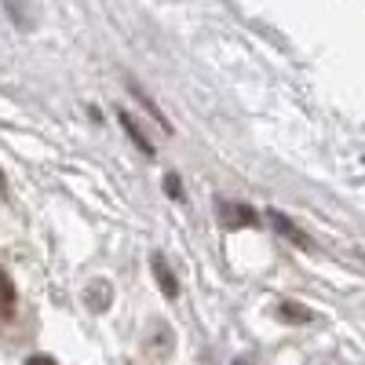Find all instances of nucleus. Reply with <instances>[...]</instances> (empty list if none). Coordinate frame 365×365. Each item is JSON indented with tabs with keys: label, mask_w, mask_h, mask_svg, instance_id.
<instances>
[{
	"label": "nucleus",
	"mask_w": 365,
	"mask_h": 365,
	"mask_svg": "<svg viewBox=\"0 0 365 365\" xmlns=\"http://www.w3.org/2000/svg\"><path fill=\"white\" fill-rule=\"evenodd\" d=\"M216 216L223 227H256L259 223V212L249 208V205H230V201H216Z\"/></svg>",
	"instance_id": "nucleus-1"
},
{
	"label": "nucleus",
	"mask_w": 365,
	"mask_h": 365,
	"mask_svg": "<svg viewBox=\"0 0 365 365\" xmlns=\"http://www.w3.org/2000/svg\"><path fill=\"white\" fill-rule=\"evenodd\" d=\"M150 263H154V274H158V285H161V292H165L168 299H175V296H179V282H175V274L168 270L165 256H161V252H154V259H150Z\"/></svg>",
	"instance_id": "nucleus-2"
},
{
	"label": "nucleus",
	"mask_w": 365,
	"mask_h": 365,
	"mask_svg": "<svg viewBox=\"0 0 365 365\" xmlns=\"http://www.w3.org/2000/svg\"><path fill=\"white\" fill-rule=\"evenodd\" d=\"M267 220L274 223V230H278V234H285L289 241H299V245H303V249H311V237H307V234H303V230H299L296 223H289V220L282 216V212H267Z\"/></svg>",
	"instance_id": "nucleus-3"
},
{
	"label": "nucleus",
	"mask_w": 365,
	"mask_h": 365,
	"mask_svg": "<svg viewBox=\"0 0 365 365\" xmlns=\"http://www.w3.org/2000/svg\"><path fill=\"white\" fill-rule=\"evenodd\" d=\"M117 120L128 128V139H132V143L143 150V154H146V158H154V143H150V139L143 135V128H139L135 120H132V113H128V110H117Z\"/></svg>",
	"instance_id": "nucleus-4"
},
{
	"label": "nucleus",
	"mask_w": 365,
	"mask_h": 365,
	"mask_svg": "<svg viewBox=\"0 0 365 365\" xmlns=\"http://www.w3.org/2000/svg\"><path fill=\"white\" fill-rule=\"evenodd\" d=\"M15 303H19L15 282L8 278V270L0 267V318H11V314H15Z\"/></svg>",
	"instance_id": "nucleus-5"
},
{
	"label": "nucleus",
	"mask_w": 365,
	"mask_h": 365,
	"mask_svg": "<svg viewBox=\"0 0 365 365\" xmlns=\"http://www.w3.org/2000/svg\"><path fill=\"white\" fill-rule=\"evenodd\" d=\"M278 318H282V322H311L314 314L303 311L299 303H282V307H278Z\"/></svg>",
	"instance_id": "nucleus-6"
},
{
	"label": "nucleus",
	"mask_w": 365,
	"mask_h": 365,
	"mask_svg": "<svg viewBox=\"0 0 365 365\" xmlns=\"http://www.w3.org/2000/svg\"><path fill=\"white\" fill-rule=\"evenodd\" d=\"M165 187H168V197L182 201V182H179V175H175V172H168V175H165Z\"/></svg>",
	"instance_id": "nucleus-7"
},
{
	"label": "nucleus",
	"mask_w": 365,
	"mask_h": 365,
	"mask_svg": "<svg viewBox=\"0 0 365 365\" xmlns=\"http://www.w3.org/2000/svg\"><path fill=\"white\" fill-rule=\"evenodd\" d=\"M26 365H58V361L48 358V354H34V358H26Z\"/></svg>",
	"instance_id": "nucleus-8"
},
{
	"label": "nucleus",
	"mask_w": 365,
	"mask_h": 365,
	"mask_svg": "<svg viewBox=\"0 0 365 365\" xmlns=\"http://www.w3.org/2000/svg\"><path fill=\"white\" fill-rule=\"evenodd\" d=\"M4 190H8V182H4V172H0V197H4Z\"/></svg>",
	"instance_id": "nucleus-9"
},
{
	"label": "nucleus",
	"mask_w": 365,
	"mask_h": 365,
	"mask_svg": "<svg viewBox=\"0 0 365 365\" xmlns=\"http://www.w3.org/2000/svg\"><path fill=\"white\" fill-rule=\"evenodd\" d=\"M234 365H252V361H249V358H237V361H234Z\"/></svg>",
	"instance_id": "nucleus-10"
}]
</instances>
